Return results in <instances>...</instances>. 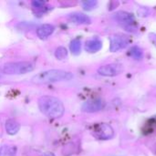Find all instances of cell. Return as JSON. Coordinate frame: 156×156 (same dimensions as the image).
<instances>
[{
    "label": "cell",
    "instance_id": "cell-16",
    "mask_svg": "<svg viewBox=\"0 0 156 156\" xmlns=\"http://www.w3.org/2000/svg\"><path fill=\"white\" fill-rule=\"evenodd\" d=\"M55 56L58 59H64L68 56V50L64 47H59L56 49Z\"/></svg>",
    "mask_w": 156,
    "mask_h": 156
},
{
    "label": "cell",
    "instance_id": "cell-11",
    "mask_svg": "<svg viewBox=\"0 0 156 156\" xmlns=\"http://www.w3.org/2000/svg\"><path fill=\"white\" fill-rule=\"evenodd\" d=\"M102 47V43L98 38H93L88 40L85 44V50L89 53H95L99 51Z\"/></svg>",
    "mask_w": 156,
    "mask_h": 156
},
{
    "label": "cell",
    "instance_id": "cell-18",
    "mask_svg": "<svg viewBox=\"0 0 156 156\" xmlns=\"http://www.w3.org/2000/svg\"><path fill=\"white\" fill-rule=\"evenodd\" d=\"M32 6L37 9V10H41L44 11L45 7H46V3L44 1H39V0H35L31 3Z\"/></svg>",
    "mask_w": 156,
    "mask_h": 156
},
{
    "label": "cell",
    "instance_id": "cell-1",
    "mask_svg": "<svg viewBox=\"0 0 156 156\" xmlns=\"http://www.w3.org/2000/svg\"><path fill=\"white\" fill-rule=\"evenodd\" d=\"M38 108L44 115L50 119H58L65 112L62 101L58 98L49 95H45L38 99Z\"/></svg>",
    "mask_w": 156,
    "mask_h": 156
},
{
    "label": "cell",
    "instance_id": "cell-6",
    "mask_svg": "<svg viewBox=\"0 0 156 156\" xmlns=\"http://www.w3.org/2000/svg\"><path fill=\"white\" fill-rule=\"evenodd\" d=\"M130 43V39L124 35H114L110 39V50L116 52L125 48Z\"/></svg>",
    "mask_w": 156,
    "mask_h": 156
},
{
    "label": "cell",
    "instance_id": "cell-5",
    "mask_svg": "<svg viewBox=\"0 0 156 156\" xmlns=\"http://www.w3.org/2000/svg\"><path fill=\"white\" fill-rule=\"evenodd\" d=\"M114 131L111 125L107 123L97 124L93 129V135L100 140H109L113 137Z\"/></svg>",
    "mask_w": 156,
    "mask_h": 156
},
{
    "label": "cell",
    "instance_id": "cell-15",
    "mask_svg": "<svg viewBox=\"0 0 156 156\" xmlns=\"http://www.w3.org/2000/svg\"><path fill=\"white\" fill-rule=\"evenodd\" d=\"M129 55L133 58L134 59H142L144 57V52L142 50V48H140L138 46H134L133 48H131V49L129 50Z\"/></svg>",
    "mask_w": 156,
    "mask_h": 156
},
{
    "label": "cell",
    "instance_id": "cell-9",
    "mask_svg": "<svg viewBox=\"0 0 156 156\" xmlns=\"http://www.w3.org/2000/svg\"><path fill=\"white\" fill-rule=\"evenodd\" d=\"M68 18L72 23H75V24H78V25H87V24L91 23L90 18L87 15L82 14V13H79V12L69 14Z\"/></svg>",
    "mask_w": 156,
    "mask_h": 156
},
{
    "label": "cell",
    "instance_id": "cell-7",
    "mask_svg": "<svg viewBox=\"0 0 156 156\" xmlns=\"http://www.w3.org/2000/svg\"><path fill=\"white\" fill-rule=\"evenodd\" d=\"M123 71V67L121 64L114 63V64H107L101 66L98 69V73L101 76L105 77H115L120 75Z\"/></svg>",
    "mask_w": 156,
    "mask_h": 156
},
{
    "label": "cell",
    "instance_id": "cell-12",
    "mask_svg": "<svg viewBox=\"0 0 156 156\" xmlns=\"http://www.w3.org/2000/svg\"><path fill=\"white\" fill-rule=\"evenodd\" d=\"M5 131H6V133L10 134V135H15L16 134L19 130H20V124L16 121V120H13V119H9L5 122Z\"/></svg>",
    "mask_w": 156,
    "mask_h": 156
},
{
    "label": "cell",
    "instance_id": "cell-14",
    "mask_svg": "<svg viewBox=\"0 0 156 156\" xmlns=\"http://www.w3.org/2000/svg\"><path fill=\"white\" fill-rule=\"evenodd\" d=\"M70 51L73 55H79L81 49V41L79 38H75L70 42L69 45Z\"/></svg>",
    "mask_w": 156,
    "mask_h": 156
},
{
    "label": "cell",
    "instance_id": "cell-10",
    "mask_svg": "<svg viewBox=\"0 0 156 156\" xmlns=\"http://www.w3.org/2000/svg\"><path fill=\"white\" fill-rule=\"evenodd\" d=\"M54 30H55V27L53 25H51V24H44V25H41L40 27H37V37L39 38L46 39L50 35H52Z\"/></svg>",
    "mask_w": 156,
    "mask_h": 156
},
{
    "label": "cell",
    "instance_id": "cell-3",
    "mask_svg": "<svg viewBox=\"0 0 156 156\" xmlns=\"http://www.w3.org/2000/svg\"><path fill=\"white\" fill-rule=\"evenodd\" d=\"M34 69L35 65L30 61H18L4 64L1 70L7 75H21L31 72Z\"/></svg>",
    "mask_w": 156,
    "mask_h": 156
},
{
    "label": "cell",
    "instance_id": "cell-19",
    "mask_svg": "<svg viewBox=\"0 0 156 156\" xmlns=\"http://www.w3.org/2000/svg\"><path fill=\"white\" fill-rule=\"evenodd\" d=\"M43 156H55L53 154H51V153H46Z\"/></svg>",
    "mask_w": 156,
    "mask_h": 156
},
{
    "label": "cell",
    "instance_id": "cell-8",
    "mask_svg": "<svg viewBox=\"0 0 156 156\" xmlns=\"http://www.w3.org/2000/svg\"><path fill=\"white\" fill-rule=\"evenodd\" d=\"M103 101L101 99H92L85 101L82 104L81 110L85 112L92 113L101 111L103 108Z\"/></svg>",
    "mask_w": 156,
    "mask_h": 156
},
{
    "label": "cell",
    "instance_id": "cell-13",
    "mask_svg": "<svg viewBox=\"0 0 156 156\" xmlns=\"http://www.w3.org/2000/svg\"><path fill=\"white\" fill-rule=\"evenodd\" d=\"M16 148L13 145H3L0 147V156H16Z\"/></svg>",
    "mask_w": 156,
    "mask_h": 156
},
{
    "label": "cell",
    "instance_id": "cell-2",
    "mask_svg": "<svg viewBox=\"0 0 156 156\" xmlns=\"http://www.w3.org/2000/svg\"><path fill=\"white\" fill-rule=\"evenodd\" d=\"M73 78L71 72L62 70V69H49L47 71H42L35 75L31 81L34 84H48L63 80H70Z\"/></svg>",
    "mask_w": 156,
    "mask_h": 156
},
{
    "label": "cell",
    "instance_id": "cell-4",
    "mask_svg": "<svg viewBox=\"0 0 156 156\" xmlns=\"http://www.w3.org/2000/svg\"><path fill=\"white\" fill-rule=\"evenodd\" d=\"M113 17L118 22V24H120L127 31L133 32L136 30V26H135L136 21L132 14L125 11H119L114 14Z\"/></svg>",
    "mask_w": 156,
    "mask_h": 156
},
{
    "label": "cell",
    "instance_id": "cell-17",
    "mask_svg": "<svg viewBox=\"0 0 156 156\" xmlns=\"http://www.w3.org/2000/svg\"><path fill=\"white\" fill-rule=\"evenodd\" d=\"M82 5V7L84 10H87V11H90L91 9H93L96 5H97V1L95 0H88V1H83L81 3Z\"/></svg>",
    "mask_w": 156,
    "mask_h": 156
}]
</instances>
